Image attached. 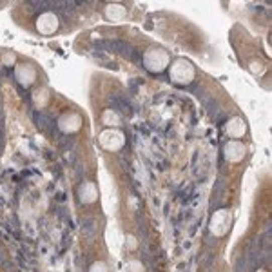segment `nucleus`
Returning a JSON list of instances; mask_svg holds the SVG:
<instances>
[{"label":"nucleus","mask_w":272,"mask_h":272,"mask_svg":"<svg viewBox=\"0 0 272 272\" xmlns=\"http://www.w3.org/2000/svg\"><path fill=\"white\" fill-rule=\"evenodd\" d=\"M104 17L109 22H122L127 17V8L120 2H109L104 6Z\"/></svg>","instance_id":"obj_9"},{"label":"nucleus","mask_w":272,"mask_h":272,"mask_svg":"<svg viewBox=\"0 0 272 272\" xmlns=\"http://www.w3.org/2000/svg\"><path fill=\"white\" fill-rule=\"evenodd\" d=\"M4 6H6V2H0V8H4Z\"/></svg>","instance_id":"obj_18"},{"label":"nucleus","mask_w":272,"mask_h":272,"mask_svg":"<svg viewBox=\"0 0 272 272\" xmlns=\"http://www.w3.org/2000/svg\"><path fill=\"white\" fill-rule=\"evenodd\" d=\"M33 104L38 109H44L49 104V91H47V87H38L37 91L33 93Z\"/></svg>","instance_id":"obj_13"},{"label":"nucleus","mask_w":272,"mask_h":272,"mask_svg":"<svg viewBox=\"0 0 272 272\" xmlns=\"http://www.w3.org/2000/svg\"><path fill=\"white\" fill-rule=\"evenodd\" d=\"M258 272H263V270H258Z\"/></svg>","instance_id":"obj_19"},{"label":"nucleus","mask_w":272,"mask_h":272,"mask_svg":"<svg viewBox=\"0 0 272 272\" xmlns=\"http://www.w3.org/2000/svg\"><path fill=\"white\" fill-rule=\"evenodd\" d=\"M100 196V191H98L97 184L93 182H83L78 187V198L82 203H95Z\"/></svg>","instance_id":"obj_11"},{"label":"nucleus","mask_w":272,"mask_h":272,"mask_svg":"<svg viewBox=\"0 0 272 272\" xmlns=\"http://www.w3.org/2000/svg\"><path fill=\"white\" fill-rule=\"evenodd\" d=\"M169 76H171V82L176 85H187L196 78V67L193 62L185 60V58H176L169 67Z\"/></svg>","instance_id":"obj_2"},{"label":"nucleus","mask_w":272,"mask_h":272,"mask_svg":"<svg viewBox=\"0 0 272 272\" xmlns=\"http://www.w3.org/2000/svg\"><path fill=\"white\" fill-rule=\"evenodd\" d=\"M15 62H17V55L15 53H4L2 55V64L8 65V67H13Z\"/></svg>","instance_id":"obj_16"},{"label":"nucleus","mask_w":272,"mask_h":272,"mask_svg":"<svg viewBox=\"0 0 272 272\" xmlns=\"http://www.w3.org/2000/svg\"><path fill=\"white\" fill-rule=\"evenodd\" d=\"M98 142H100L102 149L115 152V151H120V149L124 147L125 136L120 129H106V131H102L100 133Z\"/></svg>","instance_id":"obj_4"},{"label":"nucleus","mask_w":272,"mask_h":272,"mask_svg":"<svg viewBox=\"0 0 272 272\" xmlns=\"http://www.w3.org/2000/svg\"><path fill=\"white\" fill-rule=\"evenodd\" d=\"M143 65L149 73H163L171 65V55L163 47L151 46L143 55Z\"/></svg>","instance_id":"obj_1"},{"label":"nucleus","mask_w":272,"mask_h":272,"mask_svg":"<svg viewBox=\"0 0 272 272\" xmlns=\"http://www.w3.org/2000/svg\"><path fill=\"white\" fill-rule=\"evenodd\" d=\"M120 116L116 111H111V109H107V111L102 113V124L109 127V129H116L118 125H120Z\"/></svg>","instance_id":"obj_12"},{"label":"nucleus","mask_w":272,"mask_h":272,"mask_svg":"<svg viewBox=\"0 0 272 272\" xmlns=\"http://www.w3.org/2000/svg\"><path fill=\"white\" fill-rule=\"evenodd\" d=\"M225 131L231 136V140H240L247 133V124H245L243 118H240V116H232L231 120L225 124Z\"/></svg>","instance_id":"obj_10"},{"label":"nucleus","mask_w":272,"mask_h":272,"mask_svg":"<svg viewBox=\"0 0 272 272\" xmlns=\"http://www.w3.org/2000/svg\"><path fill=\"white\" fill-rule=\"evenodd\" d=\"M125 241H127V249H129V250H134L136 247H138V243H136V238H134V236H131V234L125 236Z\"/></svg>","instance_id":"obj_17"},{"label":"nucleus","mask_w":272,"mask_h":272,"mask_svg":"<svg viewBox=\"0 0 272 272\" xmlns=\"http://www.w3.org/2000/svg\"><path fill=\"white\" fill-rule=\"evenodd\" d=\"M223 156L232 163H240L245 156H247V145L240 140H231L225 143L223 147Z\"/></svg>","instance_id":"obj_7"},{"label":"nucleus","mask_w":272,"mask_h":272,"mask_svg":"<svg viewBox=\"0 0 272 272\" xmlns=\"http://www.w3.org/2000/svg\"><path fill=\"white\" fill-rule=\"evenodd\" d=\"M231 227H232V212L229 211V209H218L211 216L209 229H211L212 234L218 236V238L229 234Z\"/></svg>","instance_id":"obj_3"},{"label":"nucleus","mask_w":272,"mask_h":272,"mask_svg":"<svg viewBox=\"0 0 272 272\" xmlns=\"http://www.w3.org/2000/svg\"><path fill=\"white\" fill-rule=\"evenodd\" d=\"M127 272H145V267L138 259H131L129 265H127Z\"/></svg>","instance_id":"obj_14"},{"label":"nucleus","mask_w":272,"mask_h":272,"mask_svg":"<svg viewBox=\"0 0 272 272\" xmlns=\"http://www.w3.org/2000/svg\"><path fill=\"white\" fill-rule=\"evenodd\" d=\"M37 76H38L37 69L29 64H22L15 69V78H17V82H19L22 87H29V85H33V83L37 82Z\"/></svg>","instance_id":"obj_8"},{"label":"nucleus","mask_w":272,"mask_h":272,"mask_svg":"<svg viewBox=\"0 0 272 272\" xmlns=\"http://www.w3.org/2000/svg\"><path fill=\"white\" fill-rule=\"evenodd\" d=\"M56 125H58V129H60L62 133L73 134V133H78V131L82 129L83 118H82V115H80V113L67 111V113H64L60 118H58Z\"/></svg>","instance_id":"obj_6"},{"label":"nucleus","mask_w":272,"mask_h":272,"mask_svg":"<svg viewBox=\"0 0 272 272\" xmlns=\"http://www.w3.org/2000/svg\"><path fill=\"white\" fill-rule=\"evenodd\" d=\"M87 272H109V267H107L106 261H95L91 263V267H89Z\"/></svg>","instance_id":"obj_15"},{"label":"nucleus","mask_w":272,"mask_h":272,"mask_svg":"<svg viewBox=\"0 0 272 272\" xmlns=\"http://www.w3.org/2000/svg\"><path fill=\"white\" fill-rule=\"evenodd\" d=\"M35 28L40 35L44 37H51V35H55L60 28V19H58V15L53 13V11H46V13L38 15L37 22H35Z\"/></svg>","instance_id":"obj_5"}]
</instances>
